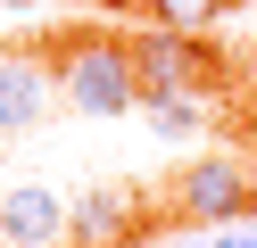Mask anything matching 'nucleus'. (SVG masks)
Wrapping results in <instances>:
<instances>
[{
    "label": "nucleus",
    "mask_w": 257,
    "mask_h": 248,
    "mask_svg": "<svg viewBox=\"0 0 257 248\" xmlns=\"http://www.w3.org/2000/svg\"><path fill=\"white\" fill-rule=\"evenodd\" d=\"M50 75H58V99L83 108V116H124V108H141L133 42H116V33H75V42H58Z\"/></svg>",
    "instance_id": "nucleus-1"
},
{
    "label": "nucleus",
    "mask_w": 257,
    "mask_h": 248,
    "mask_svg": "<svg viewBox=\"0 0 257 248\" xmlns=\"http://www.w3.org/2000/svg\"><path fill=\"white\" fill-rule=\"evenodd\" d=\"M174 207H183L191 223H240V215L257 207V174L240 157H191L183 174H174Z\"/></svg>",
    "instance_id": "nucleus-2"
},
{
    "label": "nucleus",
    "mask_w": 257,
    "mask_h": 248,
    "mask_svg": "<svg viewBox=\"0 0 257 248\" xmlns=\"http://www.w3.org/2000/svg\"><path fill=\"white\" fill-rule=\"evenodd\" d=\"M0 231L17 248H67V198L50 182H17V190L0 198Z\"/></svg>",
    "instance_id": "nucleus-3"
},
{
    "label": "nucleus",
    "mask_w": 257,
    "mask_h": 248,
    "mask_svg": "<svg viewBox=\"0 0 257 248\" xmlns=\"http://www.w3.org/2000/svg\"><path fill=\"white\" fill-rule=\"evenodd\" d=\"M133 75H141V99L150 91H199V50H191V33L158 25L133 42Z\"/></svg>",
    "instance_id": "nucleus-4"
},
{
    "label": "nucleus",
    "mask_w": 257,
    "mask_h": 248,
    "mask_svg": "<svg viewBox=\"0 0 257 248\" xmlns=\"http://www.w3.org/2000/svg\"><path fill=\"white\" fill-rule=\"evenodd\" d=\"M124 240H133V198L124 190L67 198V248H124Z\"/></svg>",
    "instance_id": "nucleus-5"
},
{
    "label": "nucleus",
    "mask_w": 257,
    "mask_h": 248,
    "mask_svg": "<svg viewBox=\"0 0 257 248\" xmlns=\"http://www.w3.org/2000/svg\"><path fill=\"white\" fill-rule=\"evenodd\" d=\"M50 66H34L25 50H0V132H25L42 124V108H50Z\"/></svg>",
    "instance_id": "nucleus-6"
},
{
    "label": "nucleus",
    "mask_w": 257,
    "mask_h": 248,
    "mask_svg": "<svg viewBox=\"0 0 257 248\" xmlns=\"http://www.w3.org/2000/svg\"><path fill=\"white\" fill-rule=\"evenodd\" d=\"M141 116H150L166 141H191V132H199V99H191V91H150V99H141Z\"/></svg>",
    "instance_id": "nucleus-7"
},
{
    "label": "nucleus",
    "mask_w": 257,
    "mask_h": 248,
    "mask_svg": "<svg viewBox=\"0 0 257 248\" xmlns=\"http://www.w3.org/2000/svg\"><path fill=\"white\" fill-rule=\"evenodd\" d=\"M141 9H150L158 25H174V33H207L224 9H232V0H141Z\"/></svg>",
    "instance_id": "nucleus-8"
},
{
    "label": "nucleus",
    "mask_w": 257,
    "mask_h": 248,
    "mask_svg": "<svg viewBox=\"0 0 257 248\" xmlns=\"http://www.w3.org/2000/svg\"><path fill=\"white\" fill-rule=\"evenodd\" d=\"M174 248H257V223L240 215V223H216V240H174Z\"/></svg>",
    "instance_id": "nucleus-9"
}]
</instances>
